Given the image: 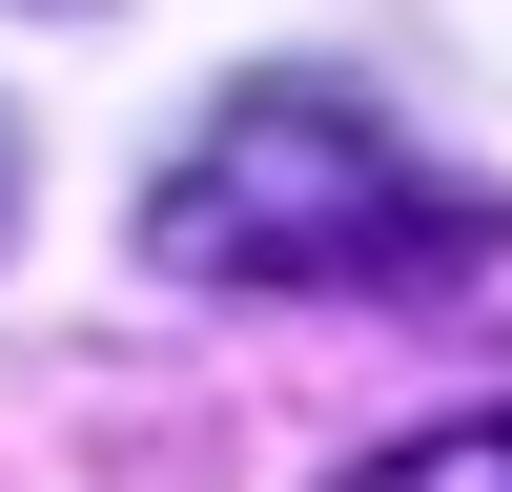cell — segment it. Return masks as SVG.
I'll list each match as a JSON object with an SVG mask.
<instances>
[{
    "instance_id": "6da1fadb",
    "label": "cell",
    "mask_w": 512,
    "mask_h": 492,
    "mask_svg": "<svg viewBox=\"0 0 512 492\" xmlns=\"http://www.w3.org/2000/svg\"><path fill=\"white\" fill-rule=\"evenodd\" d=\"M144 246H164L185 287H390L410 246H451V205L410 185V144H390L369 103L267 82V103H226V123L144 185Z\"/></svg>"
},
{
    "instance_id": "7a4b0ae2",
    "label": "cell",
    "mask_w": 512,
    "mask_h": 492,
    "mask_svg": "<svg viewBox=\"0 0 512 492\" xmlns=\"http://www.w3.org/2000/svg\"><path fill=\"white\" fill-rule=\"evenodd\" d=\"M349 492H512V431H431V451H369Z\"/></svg>"
}]
</instances>
